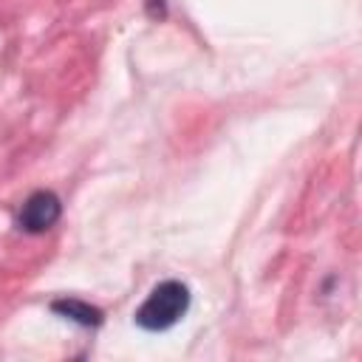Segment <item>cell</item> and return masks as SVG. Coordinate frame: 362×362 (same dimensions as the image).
<instances>
[{
    "label": "cell",
    "mask_w": 362,
    "mask_h": 362,
    "mask_svg": "<svg viewBox=\"0 0 362 362\" xmlns=\"http://www.w3.org/2000/svg\"><path fill=\"white\" fill-rule=\"evenodd\" d=\"M59 215H62L59 195L54 189H37L23 201L20 215H17V226L28 235H42L59 221Z\"/></svg>",
    "instance_id": "7a4b0ae2"
},
{
    "label": "cell",
    "mask_w": 362,
    "mask_h": 362,
    "mask_svg": "<svg viewBox=\"0 0 362 362\" xmlns=\"http://www.w3.org/2000/svg\"><path fill=\"white\" fill-rule=\"evenodd\" d=\"M51 311L76 322V325H85V328H96L102 325V311L85 300H76V297H62V300H54L51 303Z\"/></svg>",
    "instance_id": "3957f363"
},
{
    "label": "cell",
    "mask_w": 362,
    "mask_h": 362,
    "mask_svg": "<svg viewBox=\"0 0 362 362\" xmlns=\"http://www.w3.org/2000/svg\"><path fill=\"white\" fill-rule=\"evenodd\" d=\"M189 286L181 280H161L158 286H153V291L147 294V300L139 305V311L133 314L136 325L141 331L158 334L173 328L178 320H184V314L189 311Z\"/></svg>",
    "instance_id": "6da1fadb"
}]
</instances>
